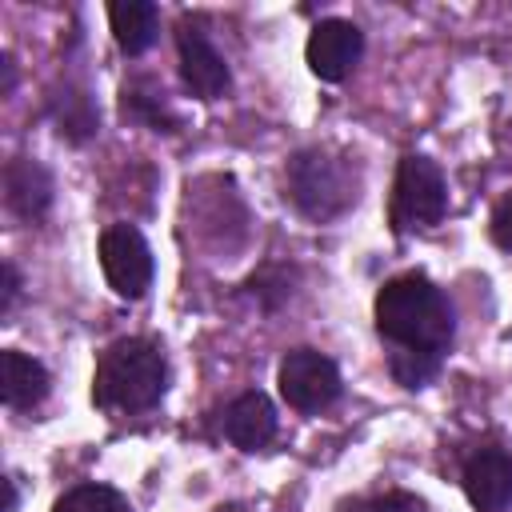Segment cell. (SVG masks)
<instances>
[{"label":"cell","instance_id":"1","mask_svg":"<svg viewBox=\"0 0 512 512\" xmlns=\"http://www.w3.org/2000/svg\"><path fill=\"white\" fill-rule=\"evenodd\" d=\"M372 316L380 340L392 348L388 352L392 380L400 388H424L440 372L444 352L456 336V312L448 296L424 272H404L380 284Z\"/></svg>","mask_w":512,"mask_h":512},{"label":"cell","instance_id":"2","mask_svg":"<svg viewBox=\"0 0 512 512\" xmlns=\"http://www.w3.org/2000/svg\"><path fill=\"white\" fill-rule=\"evenodd\" d=\"M164 392H168V360H164L160 344H152L144 336H128L100 352L96 372H92L96 408L132 416V412L156 408L164 400Z\"/></svg>","mask_w":512,"mask_h":512},{"label":"cell","instance_id":"3","mask_svg":"<svg viewBox=\"0 0 512 512\" xmlns=\"http://www.w3.org/2000/svg\"><path fill=\"white\" fill-rule=\"evenodd\" d=\"M284 188L300 216L328 224L360 200V168L344 152L300 148L284 168Z\"/></svg>","mask_w":512,"mask_h":512},{"label":"cell","instance_id":"4","mask_svg":"<svg viewBox=\"0 0 512 512\" xmlns=\"http://www.w3.org/2000/svg\"><path fill=\"white\" fill-rule=\"evenodd\" d=\"M448 212V184H444V172L436 168V160L420 156V152H408L396 168V180H392V228L396 232H408V228H432L440 224Z\"/></svg>","mask_w":512,"mask_h":512},{"label":"cell","instance_id":"5","mask_svg":"<svg viewBox=\"0 0 512 512\" xmlns=\"http://www.w3.org/2000/svg\"><path fill=\"white\" fill-rule=\"evenodd\" d=\"M280 396L288 400V408L296 412H324L340 400V368L332 364V356H324L320 348H292L280 360L276 372Z\"/></svg>","mask_w":512,"mask_h":512},{"label":"cell","instance_id":"6","mask_svg":"<svg viewBox=\"0 0 512 512\" xmlns=\"http://www.w3.org/2000/svg\"><path fill=\"white\" fill-rule=\"evenodd\" d=\"M100 268H104V280L112 284L116 296L124 300H140L152 284V248L148 240L140 236V228L132 224H112L100 232Z\"/></svg>","mask_w":512,"mask_h":512},{"label":"cell","instance_id":"7","mask_svg":"<svg viewBox=\"0 0 512 512\" xmlns=\"http://www.w3.org/2000/svg\"><path fill=\"white\" fill-rule=\"evenodd\" d=\"M176 56H180V80L196 100H220L232 84L228 60L208 40L204 24L196 16H184L176 24Z\"/></svg>","mask_w":512,"mask_h":512},{"label":"cell","instance_id":"8","mask_svg":"<svg viewBox=\"0 0 512 512\" xmlns=\"http://www.w3.org/2000/svg\"><path fill=\"white\" fill-rule=\"evenodd\" d=\"M364 56V32L352 24V20H320L304 44V60L312 68L316 80L324 84H336L344 80Z\"/></svg>","mask_w":512,"mask_h":512},{"label":"cell","instance_id":"9","mask_svg":"<svg viewBox=\"0 0 512 512\" xmlns=\"http://www.w3.org/2000/svg\"><path fill=\"white\" fill-rule=\"evenodd\" d=\"M464 496L476 512H504L512 504V456L504 448H480L460 472Z\"/></svg>","mask_w":512,"mask_h":512},{"label":"cell","instance_id":"10","mask_svg":"<svg viewBox=\"0 0 512 512\" xmlns=\"http://www.w3.org/2000/svg\"><path fill=\"white\" fill-rule=\"evenodd\" d=\"M4 204L24 224H36L52 208V176L32 156H12L4 164Z\"/></svg>","mask_w":512,"mask_h":512},{"label":"cell","instance_id":"11","mask_svg":"<svg viewBox=\"0 0 512 512\" xmlns=\"http://www.w3.org/2000/svg\"><path fill=\"white\" fill-rule=\"evenodd\" d=\"M224 436L240 448V452H260L272 444L276 436V408L264 392H240L228 408H224Z\"/></svg>","mask_w":512,"mask_h":512},{"label":"cell","instance_id":"12","mask_svg":"<svg viewBox=\"0 0 512 512\" xmlns=\"http://www.w3.org/2000/svg\"><path fill=\"white\" fill-rule=\"evenodd\" d=\"M48 388H52V376L36 356H28L20 348H8L0 356V400L8 408L32 412L48 396Z\"/></svg>","mask_w":512,"mask_h":512},{"label":"cell","instance_id":"13","mask_svg":"<svg viewBox=\"0 0 512 512\" xmlns=\"http://www.w3.org/2000/svg\"><path fill=\"white\" fill-rule=\"evenodd\" d=\"M108 24H112L116 48L124 56H144L156 44L160 12H156L152 0H112L108 4Z\"/></svg>","mask_w":512,"mask_h":512},{"label":"cell","instance_id":"14","mask_svg":"<svg viewBox=\"0 0 512 512\" xmlns=\"http://www.w3.org/2000/svg\"><path fill=\"white\" fill-rule=\"evenodd\" d=\"M48 108H52V120H56L60 136H68L76 144L96 136V128H100V112H96V104L84 88H64L60 96H52Z\"/></svg>","mask_w":512,"mask_h":512},{"label":"cell","instance_id":"15","mask_svg":"<svg viewBox=\"0 0 512 512\" xmlns=\"http://www.w3.org/2000/svg\"><path fill=\"white\" fill-rule=\"evenodd\" d=\"M120 112H124L128 120H144V124L156 128V132H176V116H172L164 92L152 88V84H124Z\"/></svg>","mask_w":512,"mask_h":512},{"label":"cell","instance_id":"16","mask_svg":"<svg viewBox=\"0 0 512 512\" xmlns=\"http://www.w3.org/2000/svg\"><path fill=\"white\" fill-rule=\"evenodd\" d=\"M52 512H132V508H128V500H124L116 488H108V484H76V488H68V492L52 504Z\"/></svg>","mask_w":512,"mask_h":512},{"label":"cell","instance_id":"17","mask_svg":"<svg viewBox=\"0 0 512 512\" xmlns=\"http://www.w3.org/2000/svg\"><path fill=\"white\" fill-rule=\"evenodd\" d=\"M244 288H248L264 308H276V304H280V300H288V292H292V288H288V272H284V268H276V264L260 268Z\"/></svg>","mask_w":512,"mask_h":512},{"label":"cell","instance_id":"18","mask_svg":"<svg viewBox=\"0 0 512 512\" xmlns=\"http://www.w3.org/2000/svg\"><path fill=\"white\" fill-rule=\"evenodd\" d=\"M348 512H428V504L412 492H380V496H364L352 500Z\"/></svg>","mask_w":512,"mask_h":512},{"label":"cell","instance_id":"19","mask_svg":"<svg viewBox=\"0 0 512 512\" xmlns=\"http://www.w3.org/2000/svg\"><path fill=\"white\" fill-rule=\"evenodd\" d=\"M488 232H492L496 248L512 252V192L496 200V208H492V216H488Z\"/></svg>","mask_w":512,"mask_h":512},{"label":"cell","instance_id":"20","mask_svg":"<svg viewBox=\"0 0 512 512\" xmlns=\"http://www.w3.org/2000/svg\"><path fill=\"white\" fill-rule=\"evenodd\" d=\"M16 300H20V272L12 260H4V268H0V316H8L16 308Z\"/></svg>","mask_w":512,"mask_h":512},{"label":"cell","instance_id":"21","mask_svg":"<svg viewBox=\"0 0 512 512\" xmlns=\"http://www.w3.org/2000/svg\"><path fill=\"white\" fill-rule=\"evenodd\" d=\"M0 72H4V80H0V92L8 96V92L16 88V64H12V56H8V52L0 56Z\"/></svg>","mask_w":512,"mask_h":512},{"label":"cell","instance_id":"22","mask_svg":"<svg viewBox=\"0 0 512 512\" xmlns=\"http://www.w3.org/2000/svg\"><path fill=\"white\" fill-rule=\"evenodd\" d=\"M0 484H4V512H16V480H12V476H4Z\"/></svg>","mask_w":512,"mask_h":512}]
</instances>
